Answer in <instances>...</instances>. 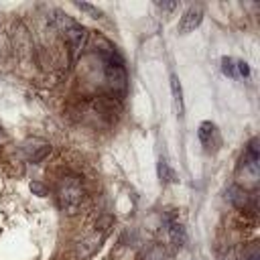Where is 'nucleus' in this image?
Returning a JSON list of instances; mask_svg holds the SVG:
<instances>
[{
    "label": "nucleus",
    "mask_w": 260,
    "mask_h": 260,
    "mask_svg": "<svg viewBox=\"0 0 260 260\" xmlns=\"http://www.w3.org/2000/svg\"><path fill=\"white\" fill-rule=\"evenodd\" d=\"M85 191H83V183L77 175H63L57 183V201L63 213L67 215H75L81 209Z\"/></svg>",
    "instance_id": "obj_1"
},
{
    "label": "nucleus",
    "mask_w": 260,
    "mask_h": 260,
    "mask_svg": "<svg viewBox=\"0 0 260 260\" xmlns=\"http://www.w3.org/2000/svg\"><path fill=\"white\" fill-rule=\"evenodd\" d=\"M167 234H169V240L175 246H183L185 240H187V234H185L183 223L179 219H175V217H169V221H167Z\"/></svg>",
    "instance_id": "obj_10"
},
{
    "label": "nucleus",
    "mask_w": 260,
    "mask_h": 260,
    "mask_svg": "<svg viewBox=\"0 0 260 260\" xmlns=\"http://www.w3.org/2000/svg\"><path fill=\"white\" fill-rule=\"evenodd\" d=\"M258 158H252L248 152L242 154L240 162H238V169H236V175L238 179L246 181V183H256L258 181Z\"/></svg>",
    "instance_id": "obj_6"
},
{
    "label": "nucleus",
    "mask_w": 260,
    "mask_h": 260,
    "mask_svg": "<svg viewBox=\"0 0 260 260\" xmlns=\"http://www.w3.org/2000/svg\"><path fill=\"white\" fill-rule=\"evenodd\" d=\"M244 260H260V248H258V242H252V244L248 246Z\"/></svg>",
    "instance_id": "obj_15"
},
{
    "label": "nucleus",
    "mask_w": 260,
    "mask_h": 260,
    "mask_svg": "<svg viewBox=\"0 0 260 260\" xmlns=\"http://www.w3.org/2000/svg\"><path fill=\"white\" fill-rule=\"evenodd\" d=\"M73 6H75L77 10H81V12H85V14L91 16V18H102V10H100L98 6H93V4H87V2H73Z\"/></svg>",
    "instance_id": "obj_13"
},
{
    "label": "nucleus",
    "mask_w": 260,
    "mask_h": 260,
    "mask_svg": "<svg viewBox=\"0 0 260 260\" xmlns=\"http://www.w3.org/2000/svg\"><path fill=\"white\" fill-rule=\"evenodd\" d=\"M156 173H158V179L160 183H175L177 181V175L175 171L171 169L167 156H158V162H156Z\"/></svg>",
    "instance_id": "obj_12"
},
{
    "label": "nucleus",
    "mask_w": 260,
    "mask_h": 260,
    "mask_svg": "<svg viewBox=\"0 0 260 260\" xmlns=\"http://www.w3.org/2000/svg\"><path fill=\"white\" fill-rule=\"evenodd\" d=\"M236 73L242 75V77H250V65L246 61H236Z\"/></svg>",
    "instance_id": "obj_16"
},
{
    "label": "nucleus",
    "mask_w": 260,
    "mask_h": 260,
    "mask_svg": "<svg viewBox=\"0 0 260 260\" xmlns=\"http://www.w3.org/2000/svg\"><path fill=\"white\" fill-rule=\"evenodd\" d=\"M154 4H156V8H160V10H165V12H171V10H175V8L179 6L175 0H171V2H165V0H156Z\"/></svg>",
    "instance_id": "obj_17"
},
{
    "label": "nucleus",
    "mask_w": 260,
    "mask_h": 260,
    "mask_svg": "<svg viewBox=\"0 0 260 260\" xmlns=\"http://www.w3.org/2000/svg\"><path fill=\"white\" fill-rule=\"evenodd\" d=\"M30 191H32L35 195H39V197H45V195H47V191H45V187H43L41 183H30Z\"/></svg>",
    "instance_id": "obj_18"
},
{
    "label": "nucleus",
    "mask_w": 260,
    "mask_h": 260,
    "mask_svg": "<svg viewBox=\"0 0 260 260\" xmlns=\"http://www.w3.org/2000/svg\"><path fill=\"white\" fill-rule=\"evenodd\" d=\"M22 150H24V154H26V158H28L30 162H41V160L51 152V146H49V142H45V140L32 138V140H26V142H24Z\"/></svg>",
    "instance_id": "obj_8"
},
{
    "label": "nucleus",
    "mask_w": 260,
    "mask_h": 260,
    "mask_svg": "<svg viewBox=\"0 0 260 260\" xmlns=\"http://www.w3.org/2000/svg\"><path fill=\"white\" fill-rule=\"evenodd\" d=\"M221 71H223V75H228L230 79H236V77H238V73H236V59L223 57V59H221Z\"/></svg>",
    "instance_id": "obj_14"
},
{
    "label": "nucleus",
    "mask_w": 260,
    "mask_h": 260,
    "mask_svg": "<svg viewBox=\"0 0 260 260\" xmlns=\"http://www.w3.org/2000/svg\"><path fill=\"white\" fill-rule=\"evenodd\" d=\"M102 57V63H104V75H106V81L112 89V93H118L122 95L126 91V67H124V61L122 57L114 51V49H108V51H102L100 53Z\"/></svg>",
    "instance_id": "obj_3"
},
{
    "label": "nucleus",
    "mask_w": 260,
    "mask_h": 260,
    "mask_svg": "<svg viewBox=\"0 0 260 260\" xmlns=\"http://www.w3.org/2000/svg\"><path fill=\"white\" fill-rule=\"evenodd\" d=\"M201 20H203V6H201V4H191V6L183 12V16L179 18L177 32H179V35H189V32H193V30L201 24Z\"/></svg>",
    "instance_id": "obj_5"
},
{
    "label": "nucleus",
    "mask_w": 260,
    "mask_h": 260,
    "mask_svg": "<svg viewBox=\"0 0 260 260\" xmlns=\"http://www.w3.org/2000/svg\"><path fill=\"white\" fill-rule=\"evenodd\" d=\"M171 95H173V106H175V114L179 118H183L185 114V102H183V87H181V81L179 77L173 73L171 75Z\"/></svg>",
    "instance_id": "obj_9"
},
{
    "label": "nucleus",
    "mask_w": 260,
    "mask_h": 260,
    "mask_svg": "<svg viewBox=\"0 0 260 260\" xmlns=\"http://www.w3.org/2000/svg\"><path fill=\"white\" fill-rule=\"evenodd\" d=\"M53 24L63 32L67 45H69V51H71V59H75L79 55V51L83 49L85 41H87V30L85 26H81L77 20H73L71 16L63 14L61 10H55V16H53Z\"/></svg>",
    "instance_id": "obj_2"
},
{
    "label": "nucleus",
    "mask_w": 260,
    "mask_h": 260,
    "mask_svg": "<svg viewBox=\"0 0 260 260\" xmlns=\"http://www.w3.org/2000/svg\"><path fill=\"white\" fill-rule=\"evenodd\" d=\"M197 136H199V142L203 146L205 152H215L219 146H221V136H219V130L213 122L205 120L199 124V130H197Z\"/></svg>",
    "instance_id": "obj_4"
},
{
    "label": "nucleus",
    "mask_w": 260,
    "mask_h": 260,
    "mask_svg": "<svg viewBox=\"0 0 260 260\" xmlns=\"http://www.w3.org/2000/svg\"><path fill=\"white\" fill-rule=\"evenodd\" d=\"M104 236H106V230H102L100 234L95 232V234H91L89 238H85V240L79 244V252H77V256H79V258H85V256L93 254V252L100 248V244H102Z\"/></svg>",
    "instance_id": "obj_11"
},
{
    "label": "nucleus",
    "mask_w": 260,
    "mask_h": 260,
    "mask_svg": "<svg viewBox=\"0 0 260 260\" xmlns=\"http://www.w3.org/2000/svg\"><path fill=\"white\" fill-rule=\"evenodd\" d=\"M225 199H228L234 207H238V209H244V211L254 209V199H252V195H250L246 189L238 187V185L228 187V191H225Z\"/></svg>",
    "instance_id": "obj_7"
}]
</instances>
